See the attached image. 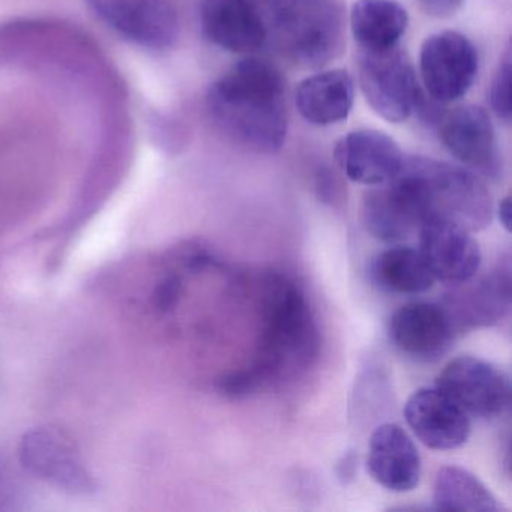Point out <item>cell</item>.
I'll return each instance as SVG.
<instances>
[{"label":"cell","mask_w":512,"mask_h":512,"mask_svg":"<svg viewBox=\"0 0 512 512\" xmlns=\"http://www.w3.org/2000/svg\"><path fill=\"white\" fill-rule=\"evenodd\" d=\"M440 142L473 173L488 179L502 175L499 145L490 116L479 106H461L440 118Z\"/></svg>","instance_id":"cell-10"},{"label":"cell","mask_w":512,"mask_h":512,"mask_svg":"<svg viewBox=\"0 0 512 512\" xmlns=\"http://www.w3.org/2000/svg\"><path fill=\"white\" fill-rule=\"evenodd\" d=\"M370 277L380 289L398 295L427 292L436 281L421 251L409 247L389 248L377 254L370 263Z\"/></svg>","instance_id":"cell-21"},{"label":"cell","mask_w":512,"mask_h":512,"mask_svg":"<svg viewBox=\"0 0 512 512\" xmlns=\"http://www.w3.org/2000/svg\"><path fill=\"white\" fill-rule=\"evenodd\" d=\"M215 124L253 151L274 154L286 142V82L271 62L248 56L209 88L206 97Z\"/></svg>","instance_id":"cell-1"},{"label":"cell","mask_w":512,"mask_h":512,"mask_svg":"<svg viewBox=\"0 0 512 512\" xmlns=\"http://www.w3.org/2000/svg\"><path fill=\"white\" fill-rule=\"evenodd\" d=\"M416 2L427 16L446 19L460 10L464 0H416Z\"/></svg>","instance_id":"cell-24"},{"label":"cell","mask_w":512,"mask_h":512,"mask_svg":"<svg viewBox=\"0 0 512 512\" xmlns=\"http://www.w3.org/2000/svg\"><path fill=\"white\" fill-rule=\"evenodd\" d=\"M101 22L143 49L166 50L179 37V17L169 0H86Z\"/></svg>","instance_id":"cell-9"},{"label":"cell","mask_w":512,"mask_h":512,"mask_svg":"<svg viewBox=\"0 0 512 512\" xmlns=\"http://www.w3.org/2000/svg\"><path fill=\"white\" fill-rule=\"evenodd\" d=\"M335 161L356 184L377 187L391 181L404 163L400 146L377 130H356L335 145Z\"/></svg>","instance_id":"cell-15"},{"label":"cell","mask_w":512,"mask_h":512,"mask_svg":"<svg viewBox=\"0 0 512 512\" xmlns=\"http://www.w3.org/2000/svg\"><path fill=\"white\" fill-rule=\"evenodd\" d=\"M433 503L437 511L497 512L502 508L473 473L457 466H445L437 472Z\"/></svg>","instance_id":"cell-22"},{"label":"cell","mask_w":512,"mask_h":512,"mask_svg":"<svg viewBox=\"0 0 512 512\" xmlns=\"http://www.w3.org/2000/svg\"><path fill=\"white\" fill-rule=\"evenodd\" d=\"M436 388L470 418H499L511 404L509 377L496 365L475 356L449 361L437 376Z\"/></svg>","instance_id":"cell-8"},{"label":"cell","mask_w":512,"mask_h":512,"mask_svg":"<svg viewBox=\"0 0 512 512\" xmlns=\"http://www.w3.org/2000/svg\"><path fill=\"white\" fill-rule=\"evenodd\" d=\"M389 340L415 361L434 362L451 349L455 338L448 313L440 304L412 302L392 314Z\"/></svg>","instance_id":"cell-12"},{"label":"cell","mask_w":512,"mask_h":512,"mask_svg":"<svg viewBox=\"0 0 512 512\" xmlns=\"http://www.w3.org/2000/svg\"><path fill=\"white\" fill-rule=\"evenodd\" d=\"M362 220L365 229L383 242L404 241L421 229V221L392 179L365 193Z\"/></svg>","instance_id":"cell-19"},{"label":"cell","mask_w":512,"mask_h":512,"mask_svg":"<svg viewBox=\"0 0 512 512\" xmlns=\"http://www.w3.org/2000/svg\"><path fill=\"white\" fill-rule=\"evenodd\" d=\"M179 296H181V280L178 277H169L158 287L155 302L160 310L169 311L175 307Z\"/></svg>","instance_id":"cell-25"},{"label":"cell","mask_w":512,"mask_h":512,"mask_svg":"<svg viewBox=\"0 0 512 512\" xmlns=\"http://www.w3.org/2000/svg\"><path fill=\"white\" fill-rule=\"evenodd\" d=\"M23 467L41 481L71 494H91L97 490L73 437L56 427H37L20 442Z\"/></svg>","instance_id":"cell-6"},{"label":"cell","mask_w":512,"mask_h":512,"mask_svg":"<svg viewBox=\"0 0 512 512\" xmlns=\"http://www.w3.org/2000/svg\"><path fill=\"white\" fill-rule=\"evenodd\" d=\"M419 73L431 101L449 104L469 92L478 74V52L460 32L443 31L424 41Z\"/></svg>","instance_id":"cell-7"},{"label":"cell","mask_w":512,"mask_h":512,"mask_svg":"<svg viewBox=\"0 0 512 512\" xmlns=\"http://www.w3.org/2000/svg\"><path fill=\"white\" fill-rule=\"evenodd\" d=\"M407 26V11L395 0H358L350 13V28L361 50L398 46Z\"/></svg>","instance_id":"cell-20"},{"label":"cell","mask_w":512,"mask_h":512,"mask_svg":"<svg viewBox=\"0 0 512 512\" xmlns=\"http://www.w3.org/2000/svg\"><path fill=\"white\" fill-rule=\"evenodd\" d=\"M200 26L209 43L227 52L253 53L265 49L257 0H203Z\"/></svg>","instance_id":"cell-16"},{"label":"cell","mask_w":512,"mask_h":512,"mask_svg":"<svg viewBox=\"0 0 512 512\" xmlns=\"http://www.w3.org/2000/svg\"><path fill=\"white\" fill-rule=\"evenodd\" d=\"M265 49L302 68H319L340 55L344 16L335 0H257Z\"/></svg>","instance_id":"cell-2"},{"label":"cell","mask_w":512,"mask_h":512,"mask_svg":"<svg viewBox=\"0 0 512 512\" xmlns=\"http://www.w3.org/2000/svg\"><path fill=\"white\" fill-rule=\"evenodd\" d=\"M367 470L386 490L407 493L421 481V455L400 425L383 424L371 434Z\"/></svg>","instance_id":"cell-17"},{"label":"cell","mask_w":512,"mask_h":512,"mask_svg":"<svg viewBox=\"0 0 512 512\" xmlns=\"http://www.w3.org/2000/svg\"><path fill=\"white\" fill-rule=\"evenodd\" d=\"M440 302L455 335L496 325L511 308V266L509 262L497 266L493 272L473 281L457 284Z\"/></svg>","instance_id":"cell-11"},{"label":"cell","mask_w":512,"mask_h":512,"mask_svg":"<svg viewBox=\"0 0 512 512\" xmlns=\"http://www.w3.org/2000/svg\"><path fill=\"white\" fill-rule=\"evenodd\" d=\"M263 317L259 362L253 367L263 380L295 373L314 361L319 352V331L298 286L275 277L268 286Z\"/></svg>","instance_id":"cell-4"},{"label":"cell","mask_w":512,"mask_h":512,"mask_svg":"<svg viewBox=\"0 0 512 512\" xmlns=\"http://www.w3.org/2000/svg\"><path fill=\"white\" fill-rule=\"evenodd\" d=\"M358 82L371 109L394 124L409 119L422 97L412 62L398 46L359 49Z\"/></svg>","instance_id":"cell-5"},{"label":"cell","mask_w":512,"mask_h":512,"mask_svg":"<svg viewBox=\"0 0 512 512\" xmlns=\"http://www.w3.org/2000/svg\"><path fill=\"white\" fill-rule=\"evenodd\" d=\"M499 220L508 232H511V199L505 197L499 205Z\"/></svg>","instance_id":"cell-26"},{"label":"cell","mask_w":512,"mask_h":512,"mask_svg":"<svg viewBox=\"0 0 512 512\" xmlns=\"http://www.w3.org/2000/svg\"><path fill=\"white\" fill-rule=\"evenodd\" d=\"M419 251L436 280L457 286L475 278L481 248L472 233L442 220H428L419 229Z\"/></svg>","instance_id":"cell-14"},{"label":"cell","mask_w":512,"mask_h":512,"mask_svg":"<svg viewBox=\"0 0 512 512\" xmlns=\"http://www.w3.org/2000/svg\"><path fill=\"white\" fill-rule=\"evenodd\" d=\"M412 196L422 224L442 220L479 232L493 220V199L476 173L431 158H404L397 173Z\"/></svg>","instance_id":"cell-3"},{"label":"cell","mask_w":512,"mask_h":512,"mask_svg":"<svg viewBox=\"0 0 512 512\" xmlns=\"http://www.w3.org/2000/svg\"><path fill=\"white\" fill-rule=\"evenodd\" d=\"M355 100L352 77L344 70H329L299 83L295 103L305 121L328 127L346 121Z\"/></svg>","instance_id":"cell-18"},{"label":"cell","mask_w":512,"mask_h":512,"mask_svg":"<svg viewBox=\"0 0 512 512\" xmlns=\"http://www.w3.org/2000/svg\"><path fill=\"white\" fill-rule=\"evenodd\" d=\"M404 418L427 448L451 451L472 434V419L448 395L434 386L413 392L404 406Z\"/></svg>","instance_id":"cell-13"},{"label":"cell","mask_w":512,"mask_h":512,"mask_svg":"<svg viewBox=\"0 0 512 512\" xmlns=\"http://www.w3.org/2000/svg\"><path fill=\"white\" fill-rule=\"evenodd\" d=\"M511 76H512V58L511 52L505 53L502 62L494 74L493 82L490 86L491 109L496 113L497 118L509 124L512 115L511 106Z\"/></svg>","instance_id":"cell-23"}]
</instances>
